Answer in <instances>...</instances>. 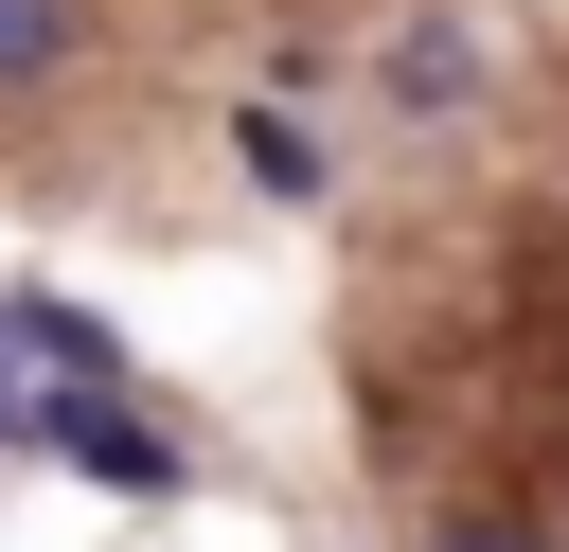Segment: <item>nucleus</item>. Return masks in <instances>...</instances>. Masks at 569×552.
<instances>
[{"mask_svg": "<svg viewBox=\"0 0 569 552\" xmlns=\"http://www.w3.org/2000/svg\"><path fill=\"white\" fill-rule=\"evenodd\" d=\"M427 552H551V534H516V516H462V534H427Z\"/></svg>", "mask_w": 569, "mask_h": 552, "instance_id": "39448f33", "label": "nucleus"}, {"mask_svg": "<svg viewBox=\"0 0 569 552\" xmlns=\"http://www.w3.org/2000/svg\"><path fill=\"white\" fill-rule=\"evenodd\" d=\"M231 160H249V196H320V142L284 107H231Z\"/></svg>", "mask_w": 569, "mask_h": 552, "instance_id": "f03ea898", "label": "nucleus"}, {"mask_svg": "<svg viewBox=\"0 0 569 552\" xmlns=\"http://www.w3.org/2000/svg\"><path fill=\"white\" fill-rule=\"evenodd\" d=\"M18 445H71V463H89V481H124V499H160V481H178V427H160L142 392H36V410H18Z\"/></svg>", "mask_w": 569, "mask_h": 552, "instance_id": "f257e3e1", "label": "nucleus"}, {"mask_svg": "<svg viewBox=\"0 0 569 552\" xmlns=\"http://www.w3.org/2000/svg\"><path fill=\"white\" fill-rule=\"evenodd\" d=\"M53 53H71V0H0V89H36Z\"/></svg>", "mask_w": 569, "mask_h": 552, "instance_id": "20e7f679", "label": "nucleus"}, {"mask_svg": "<svg viewBox=\"0 0 569 552\" xmlns=\"http://www.w3.org/2000/svg\"><path fill=\"white\" fill-rule=\"evenodd\" d=\"M391 89H409V107H462L480 53H462V36H391Z\"/></svg>", "mask_w": 569, "mask_h": 552, "instance_id": "7ed1b4c3", "label": "nucleus"}]
</instances>
